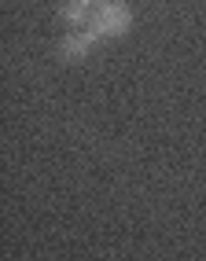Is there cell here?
I'll use <instances>...</instances> for the list:
<instances>
[{"label": "cell", "instance_id": "obj_1", "mask_svg": "<svg viewBox=\"0 0 206 261\" xmlns=\"http://www.w3.org/2000/svg\"><path fill=\"white\" fill-rule=\"evenodd\" d=\"M129 22H133V15H129V8L122 4V0H103V4L96 8V15H92V22L85 30H92L96 37L103 41V37H122V33L129 30Z\"/></svg>", "mask_w": 206, "mask_h": 261}, {"label": "cell", "instance_id": "obj_2", "mask_svg": "<svg viewBox=\"0 0 206 261\" xmlns=\"http://www.w3.org/2000/svg\"><path fill=\"white\" fill-rule=\"evenodd\" d=\"M99 4H103V0H70V4H63V19L74 22V26H81V22L89 26Z\"/></svg>", "mask_w": 206, "mask_h": 261}, {"label": "cell", "instance_id": "obj_3", "mask_svg": "<svg viewBox=\"0 0 206 261\" xmlns=\"http://www.w3.org/2000/svg\"><path fill=\"white\" fill-rule=\"evenodd\" d=\"M96 41H99V37H96L92 30H81V33H70V37L63 41V48H59V51H63V59H81V56H85V51H89Z\"/></svg>", "mask_w": 206, "mask_h": 261}]
</instances>
